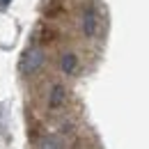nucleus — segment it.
<instances>
[{
  "label": "nucleus",
  "mask_w": 149,
  "mask_h": 149,
  "mask_svg": "<svg viewBox=\"0 0 149 149\" xmlns=\"http://www.w3.org/2000/svg\"><path fill=\"white\" fill-rule=\"evenodd\" d=\"M80 28H83L85 37H96L99 35V14H96L94 5H85L83 19H80Z\"/></svg>",
  "instance_id": "obj_2"
},
{
  "label": "nucleus",
  "mask_w": 149,
  "mask_h": 149,
  "mask_svg": "<svg viewBox=\"0 0 149 149\" xmlns=\"http://www.w3.org/2000/svg\"><path fill=\"white\" fill-rule=\"evenodd\" d=\"M44 62H46V53H44L39 46H30V48L23 53V57H21V71L25 76H32L44 67Z\"/></svg>",
  "instance_id": "obj_1"
},
{
  "label": "nucleus",
  "mask_w": 149,
  "mask_h": 149,
  "mask_svg": "<svg viewBox=\"0 0 149 149\" xmlns=\"http://www.w3.org/2000/svg\"><path fill=\"white\" fill-rule=\"evenodd\" d=\"M60 69L69 76L78 74V57L74 53H62V57H60Z\"/></svg>",
  "instance_id": "obj_4"
},
{
  "label": "nucleus",
  "mask_w": 149,
  "mask_h": 149,
  "mask_svg": "<svg viewBox=\"0 0 149 149\" xmlns=\"http://www.w3.org/2000/svg\"><path fill=\"white\" fill-rule=\"evenodd\" d=\"M9 5V0H0V7H7Z\"/></svg>",
  "instance_id": "obj_6"
},
{
  "label": "nucleus",
  "mask_w": 149,
  "mask_h": 149,
  "mask_svg": "<svg viewBox=\"0 0 149 149\" xmlns=\"http://www.w3.org/2000/svg\"><path fill=\"white\" fill-rule=\"evenodd\" d=\"M64 103H67V90H64L60 83H55V85L51 87V92H48V106H51L53 110H60Z\"/></svg>",
  "instance_id": "obj_3"
},
{
  "label": "nucleus",
  "mask_w": 149,
  "mask_h": 149,
  "mask_svg": "<svg viewBox=\"0 0 149 149\" xmlns=\"http://www.w3.org/2000/svg\"><path fill=\"white\" fill-rule=\"evenodd\" d=\"M41 149H64V145H62V140L57 135H46L41 140Z\"/></svg>",
  "instance_id": "obj_5"
}]
</instances>
